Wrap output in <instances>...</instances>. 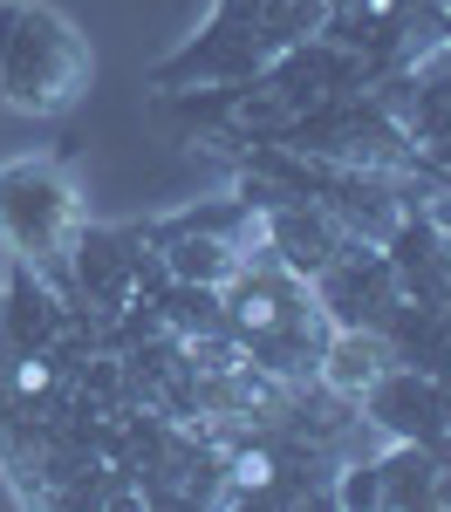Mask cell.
I'll return each instance as SVG.
<instances>
[{"label":"cell","mask_w":451,"mask_h":512,"mask_svg":"<svg viewBox=\"0 0 451 512\" xmlns=\"http://www.w3.org/2000/svg\"><path fill=\"white\" fill-rule=\"evenodd\" d=\"M89 82V48L82 35L35 0H0V103L21 117H55L69 110Z\"/></svg>","instance_id":"6da1fadb"},{"label":"cell","mask_w":451,"mask_h":512,"mask_svg":"<svg viewBox=\"0 0 451 512\" xmlns=\"http://www.w3.org/2000/svg\"><path fill=\"white\" fill-rule=\"evenodd\" d=\"M82 233H89V219H82V198L62 164H48V158L0 164V239H7V253L21 267L62 274Z\"/></svg>","instance_id":"7a4b0ae2"}]
</instances>
